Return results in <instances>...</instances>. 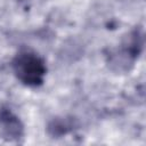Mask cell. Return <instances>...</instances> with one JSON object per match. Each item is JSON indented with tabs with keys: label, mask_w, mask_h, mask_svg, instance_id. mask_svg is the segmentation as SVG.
Masks as SVG:
<instances>
[{
	"label": "cell",
	"mask_w": 146,
	"mask_h": 146,
	"mask_svg": "<svg viewBox=\"0 0 146 146\" xmlns=\"http://www.w3.org/2000/svg\"><path fill=\"white\" fill-rule=\"evenodd\" d=\"M143 48V34L137 30L133 31L127 41H123L120 50L110 55V64H113L119 67L128 68V65H132L136 58L138 57Z\"/></svg>",
	"instance_id": "obj_2"
},
{
	"label": "cell",
	"mask_w": 146,
	"mask_h": 146,
	"mask_svg": "<svg viewBox=\"0 0 146 146\" xmlns=\"http://www.w3.org/2000/svg\"><path fill=\"white\" fill-rule=\"evenodd\" d=\"M0 128L8 138H18L23 130L18 117L8 110L0 112Z\"/></svg>",
	"instance_id": "obj_3"
},
{
	"label": "cell",
	"mask_w": 146,
	"mask_h": 146,
	"mask_svg": "<svg viewBox=\"0 0 146 146\" xmlns=\"http://www.w3.org/2000/svg\"><path fill=\"white\" fill-rule=\"evenodd\" d=\"M16 79L26 87L35 88L43 83L47 72L46 63L35 51L30 49L19 50L11 63Z\"/></svg>",
	"instance_id": "obj_1"
}]
</instances>
